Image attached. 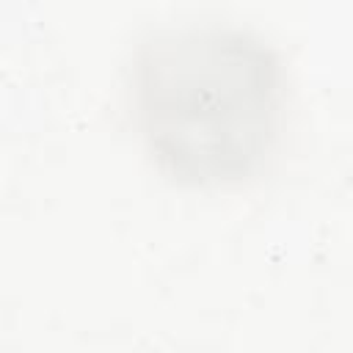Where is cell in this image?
I'll return each instance as SVG.
<instances>
[{
    "mask_svg": "<svg viewBox=\"0 0 353 353\" xmlns=\"http://www.w3.org/2000/svg\"><path fill=\"white\" fill-rule=\"evenodd\" d=\"M132 119L157 171L221 188L254 176L284 121V69L251 30L190 22L152 33L132 61Z\"/></svg>",
    "mask_w": 353,
    "mask_h": 353,
    "instance_id": "6da1fadb",
    "label": "cell"
}]
</instances>
